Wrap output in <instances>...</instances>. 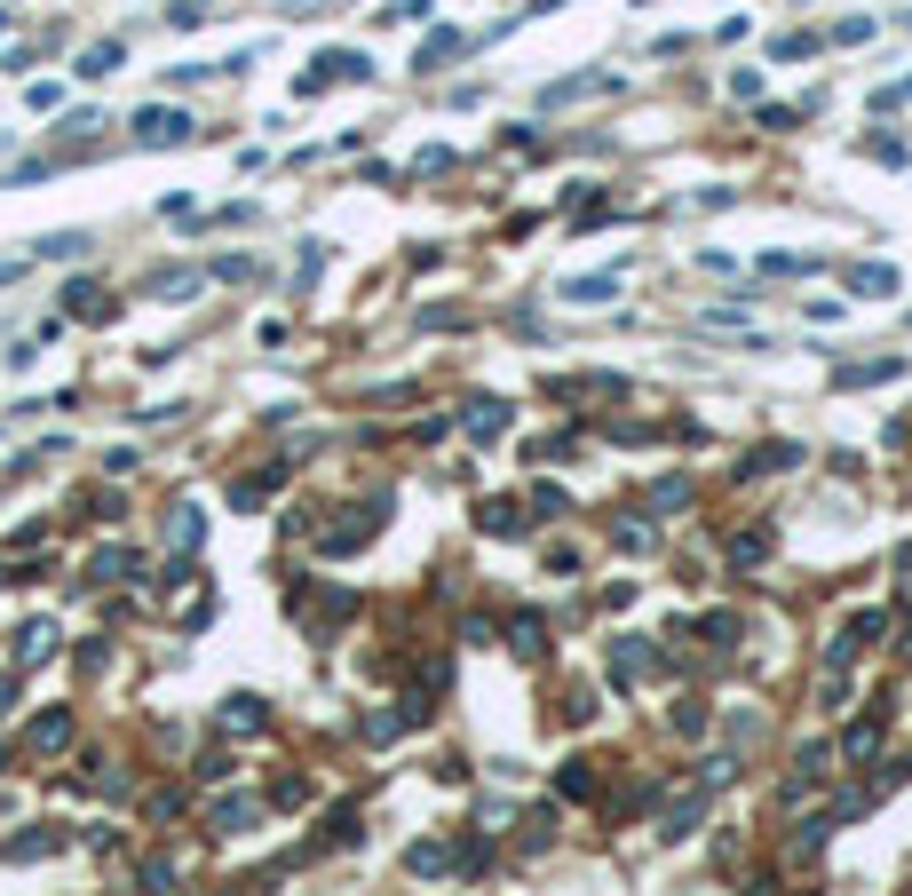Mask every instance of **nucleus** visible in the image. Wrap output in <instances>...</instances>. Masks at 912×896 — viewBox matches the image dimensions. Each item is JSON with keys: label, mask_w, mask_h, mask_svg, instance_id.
<instances>
[{"label": "nucleus", "mask_w": 912, "mask_h": 896, "mask_svg": "<svg viewBox=\"0 0 912 896\" xmlns=\"http://www.w3.org/2000/svg\"><path fill=\"white\" fill-rule=\"evenodd\" d=\"M183 135H191V119H183V112H143V119H135V143H183Z\"/></svg>", "instance_id": "1"}, {"label": "nucleus", "mask_w": 912, "mask_h": 896, "mask_svg": "<svg viewBox=\"0 0 912 896\" xmlns=\"http://www.w3.org/2000/svg\"><path fill=\"white\" fill-rule=\"evenodd\" d=\"M48 651H56V627H48V619H32V627H16V667H40Z\"/></svg>", "instance_id": "2"}, {"label": "nucleus", "mask_w": 912, "mask_h": 896, "mask_svg": "<svg viewBox=\"0 0 912 896\" xmlns=\"http://www.w3.org/2000/svg\"><path fill=\"white\" fill-rule=\"evenodd\" d=\"M603 88H611V72H579L564 88H548V104H587V96H603Z\"/></svg>", "instance_id": "3"}, {"label": "nucleus", "mask_w": 912, "mask_h": 896, "mask_svg": "<svg viewBox=\"0 0 912 896\" xmlns=\"http://www.w3.org/2000/svg\"><path fill=\"white\" fill-rule=\"evenodd\" d=\"M64 738H72V714H40V722H32V746H40V754H56Z\"/></svg>", "instance_id": "4"}, {"label": "nucleus", "mask_w": 912, "mask_h": 896, "mask_svg": "<svg viewBox=\"0 0 912 896\" xmlns=\"http://www.w3.org/2000/svg\"><path fill=\"white\" fill-rule=\"evenodd\" d=\"M80 72H88V80H104V72H119V40H96V48L80 56Z\"/></svg>", "instance_id": "5"}, {"label": "nucleus", "mask_w": 912, "mask_h": 896, "mask_svg": "<svg viewBox=\"0 0 912 896\" xmlns=\"http://www.w3.org/2000/svg\"><path fill=\"white\" fill-rule=\"evenodd\" d=\"M32 254H88V238H80V230H56V238H40Z\"/></svg>", "instance_id": "6"}, {"label": "nucleus", "mask_w": 912, "mask_h": 896, "mask_svg": "<svg viewBox=\"0 0 912 896\" xmlns=\"http://www.w3.org/2000/svg\"><path fill=\"white\" fill-rule=\"evenodd\" d=\"M468 429H476V437H492V429H508V405H476V413H468Z\"/></svg>", "instance_id": "7"}, {"label": "nucleus", "mask_w": 912, "mask_h": 896, "mask_svg": "<svg viewBox=\"0 0 912 896\" xmlns=\"http://www.w3.org/2000/svg\"><path fill=\"white\" fill-rule=\"evenodd\" d=\"M223 730H262V706H246V698L223 706Z\"/></svg>", "instance_id": "8"}, {"label": "nucleus", "mask_w": 912, "mask_h": 896, "mask_svg": "<svg viewBox=\"0 0 912 896\" xmlns=\"http://www.w3.org/2000/svg\"><path fill=\"white\" fill-rule=\"evenodd\" d=\"M484 524L492 532H516V500H484Z\"/></svg>", "instance_id": "9"}, {"label": "nucleus", "mask_w": 912, "mask_h": 896, "mask_svg": "<svg viewBox=\"0 0 912 896\" xmlns=\"http://www.w3.org/2000/svg\"><path fill=\"white\" fill-rule=\"evenodd\" d=\"M246 817H254V801H223V809H215V825H223V833H238Z\"/></svg>", "instance_id": "10"}, {"label": "nucleus", "mask_w": 912, "mask_h": 896, "mask_svg": "<svg viewBox=\"0 0 912 896\" xmlns=\"http://www.w3.org/2000/svg\"><path fill=\"white\" fill-rule=\"evenodd\" d=\"M96 579H127V548H104V556H96Z\"/></svg>", "instance_id": "11"}, {"label": "nucleus", "mask_w": 912, "mask_h": 896, "mask_svg": "<svg viewBox=\"0 0 912 896\" xmlns=\"http://www.w3.org/2000/svg\"><path fill=\"white\" fill-rule=\"evenodd\" d=\"M0 714H8V674H0Z\"/></svg>", "instance_id": "12"}]
</instances>
